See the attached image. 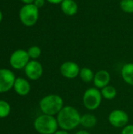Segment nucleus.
Wrapping results in <instances>:
<instances>
[{
    "mask_svg": "<svg viewBox=\"0 0 133 134\" xmlns=\"http://www.w3.org/2000/svg\"><path fill=\"white\" fill-rule=\"evenodd\" d=\"M56 117L60 129L71 131L80 126L82 115L74 106L66 105Z\"/></svg>",
    "mask_w": 133,
    "mask_h": 134,
    "instance_id": "nucleus-1",
    "label": "nucleus"
},
{
    "mask_svg": "<svg viewBox=\"0 0 133 134\" xmlns=\"http://www.w3.org/2000/svg\"><path fill=\"white\" fill-rule=\"evenodd\" d=\"M38 104L42 114L56 116L64 107V101L62 97L53 93L43 97Z\"/></svg>",
    "mask_w": 133,
    "mask_h": 134,
    "instance_id": "nucleus-2",
    "label": "nucleus"
},
{
    "mask_svg": "<svg viewBox=\"0 0 133 134\" xmlns=\"http://www.w3.org/2000/svg\"><path fill=\"white\" fill-rule=\"evenodd\" d=\"M34 128L39 134H54L59 130L56 117L42 114L34 119Z\"/></svg>",
    "mask_w": 133,
    "mask_h": 134,
    "instance_id": "nucleus-3",
    "label": "nucleus"
},
{
    "mask_svg": "<svg viewBox=\"0 0 133 134\" xmlns=\"http://www.w3.org/2000/svg\"><path fill=\"white\" fill-rule=\"evenodd\" d=\"M103 100V97L100 90L96 87L88 88L83 93L82 103L84 107L89 111L97 110Z\"/></svg>",
    "mask_w": 133,
    "mask_h": 134,
    "instance_id": "nucleus-4",
    "label": "nucleus"
},
{
    "mask_svg": "<svg viewBox=\"0 0 133 134\" xmlns=\"http://www.w3.org/2000/svg\"><path fill=\"white\" fill-rule=\"evenodd\" d=\"M39 17V9L34 4L24 5L19 11L20 22L26 27H33Z\"/></svg>",
    "mask_w": 133,
    "mask_h": 134,
    "instance_id": "nucleus-5",
    "label": "nucleus"
},
{
    "mask_svg": "<svg viewBox=\"0 0 133 134\" xmlns=\"http://www.w3.org/2000/svg\"><path fill=\"white\" fill-rule=\"evenodd\" d=\"M30 60L27 51L22 49L15 50L9 57V64L11 67L16 70L24 69Z\"/></svg>",
    "mask_w": 133,
    "mask_h": 134,
    "instance_id": "nucleus-6",
    "label": "nucleus"
},
{
    "mask_svg": "<svg viewBox=\"0 0 133 134\" xmlns=\"http://www.w3.org/2000/svg\"><path fill=\"white\" fill-rule=\"evenodd\" d=\"M108 122L114 128H123L129 124V117L126 111L122 109H114L108 115Z\"/></svg>",
    "mask_w": 133,
    "mask_h": 134,
    "instance_id": "nucleus-7",
    "label": "nucleus"
},
{
    "mask_svg": "<svg viewBox=\"0 0 133 134\" xmlns=\"http://www.w3.org/2000/svg\"><path fill=\"white\" fill-rule=\"evenodd\" d=\"M15 74L8 68L0 69V93H6L13 88L16 80Z\"/></svg>",
    "mask_w": 133,
    "mask_h": 134,
    "instance_id": "nucleus-8",
    "label": "nucleus"
},
{
    "mask_svg": "<svg viewBox=\"0 0 133 134\" xmlns=\"http://www.w3.org/2000/svg\"><path fill=\"white\" fill-rule=\"evenodd\" d=\"M81 68L74 61H65L60 67V72L61 75L67 79H74L79 76Z\"/></svg>",
    "mask_w": 133,
    "mask_h": 134,
    "instance_id": "nucleus-9",
    "label": "nucleus"
},
{
    "mask_svg": "<svg viewBox=\"0 0 133 134\" xmlns=\"http://www.w3.org/2000/svg\"><path fill=\"white\" fill-rule=\"evenodd\" d=\"M26 76L33 81L38 80L43 74V67L37 60H31L24 68Z\"/></svg>",
    "mask_w": 133,
    "mask_h": 134,
    "instance_id": "nucleus-10",
    "label": "nucleus"
},
{
    "mask_svg": "<svg viewBox=\"0 0 133 134\" xmlns=\"http://www.w3.org/2000/svg\"><path fill=\"white\" fill-rule=\"evenodd\" d=\"M111 74L107 70H100L95 73L93 84L94 87L101 90L108 86L111 82Z\"/></svg>",
    "mask_w": 133,
    "mask_h": 134,
    "instance_id": "nucleus-11",
    "label": "nucleus"
},
{
    "mask_svg": "<svg viewBox=\"0 0 133 134\" xmlns=\"http://www.w3.org/2000/svg\"><path fill=\"white\" fill-rule=\"evenodd\" d=\"M13 89L20 96H27L31 91V85L29 82L22 77H17L15 80Z\"/></svg>",
    "mask_w": 133,
    "mask_h": 134,
    "instance_id": "nucleus-12",
    "label": "nucleus"
},
{
    "mask_svg": "<svg viewBox=\"0 0 133 134\" xmlns=\"http://www.w3.org/2000/svg\"><path fill=\"white\" fill-rule=\"evenodd\" d=\"M60 9L65 15L72 16L78 13V5L74 0H63L60 3Z\"/></svg>",
    "mask_w": 133,
    "mask_h": 134,
    "instance_id": "nucleus-13",
    "label": "nucleus"
},
{
    "mask_svg": "<svg viewBox=\"0 0 133 134\" xmlns=\"http://www.w3.org/2000/svg\"><path fill=\"white\" fill-rule=\"evenodd\" d=\"M121 75L123 81L129 86H133V63L125 64L121 70Z\"/></svg>",
    "mask_w": 133,
    "mask_h": 134,
    "instance_id": "nucleus-14",
    "label": "nucleus"
},
{
    "mask_svg": "<svg viewBox=\"0 0 133 134\" xmlns=\"http://www.w3.org/2000/svg\"><path fill=\"white\" fill-rule=\"evenodd\" d=\"M97 124V118L91 113H85L82 115L80 126H82L85 130L92 129Z\"/></svg>",
    "mask_w": 133,
    "mask_h": 134,
    "instance_id": "nucleus-15",
    "label": "nucleus"
},
{
    "mask_svg": "<svg viewBox=\"0 0 133 134\" xmlns=\"http://www.w3.org/2000/svg\"><path fill=\"white\" fill-rule=\"evenodd\" d=\"M100 92H101L103 99H105L107 100H114L118 95L117 89L111 85H108V86H105L104 88L101 89Z\"/></svg>",
    "mask_w": 133,
    "mask_h": 134,
    "instance_id": "nucleus-16",
    "label": "nucleus"
},
{
    "mask_svg": "<svg viewBox=\"0 0 133 134\" xmlns=\"http://www.w3.org/2000/svg\"><path fill=\"white\" fill-rule=\"evenodd\" d=\"M94 76H95V73L91 68L88 67H84L81 68L80 72H79V78L81 79L82 82L85 83L92 82H93Z\"/></svg>",
    "mask_w": 133,
    "mask_h": 134,
    "instance_id": "nucleus-17",
    "label": "nucleus"
},
{
    "mask_svg": "<svg viewBox=\"0 0 133 134\" xmlns=\"http://www.w3.org/2000/svg\"><path fill=\"white\" fill-rule=\"evenodd\" d=\"M11 111L9 104L3 100H0V119H4L9 116Z\"/></svg>",
    "mask_w": 133,
    "mask_h": 134,
    "instance_id": "nucleus-18",
    "label": "nucleus"
},
{
    "mask_svg": "<svg viewBox=\"0 0 133 134\" xmlns=\"http://www.w3.org/2000/svg\"><path fill=\"white\" fill-rule=\"evenodd\" d=\"M120 8L126 13H133V0H121Z\"/></svg>",
    "mask_w": 133,
    "mask_h": 134,
    "instance_id": "nucleus-19",
    "label": "nucleus"
},
{
    "mask_svg": "<svg viewBox=\"0 0 133 134\" xmlns=\"http://www.w3.org/2000/svg\"><path fill=\"white\" fill-rule=\"evenodd\" d=\"M27 51L30 59L31 60H37L42 54V49L38 46H32Z\"/></svg>",
    "mask_w": 133,
    "mask_h": 134,
    "instance_id": "nucleus-20",
    "label": "nucleus"
},
{
    "mask_svg": "<svg viewBox=\"0 0 133 134\" xmlns=\"http://www.w3.org/2000/svg\"><path fill=\"white\" fill-rule=\"evenodd\" d=\"M121 134H133V124H128L122 129Z\"/></svg>",
    "mask_w": 133,
    "mask_h": 134,
    "instance_id": "nucleus-21",
    "label": "nucleus"
},
{
    "mask_svg": "<svg viewBox=\"0 0 133 134\" xmlns=\"http://www.w3.org/2000/svg\"><path fill=\"white\" fill-rule=\"evenodd\" d=\"M45 1H46V0H34L33 4H34L36 7H38V9H40V8H42V7H43V6L45 5Z\"/></svg>",
    "mask_w": 133,
    "mask_h": 134,
    "instance_id": "nucleus-22",
    "label": "nucleus"
},
{
    "mask_svg": "<svg viewBox=\"0 0 133 134\" xmlns=\"http://www.w3.org/2000/svg\"><path fill=\"white\" fill-rule=\"evenodd\" d=\"M48 2L53 4V5H56V4H60L63 0H46Z\"/></svg>",
    "mask_w": 133,
    "mask_h": 134,
    "instance_id": "nucleus-23",
    "label": "nucleus"
},
{
    "mask_svg": "<svg viewBox=\"0 0 133 134\" xmlns=\"http://www.w3.org/2000/svg\"><path fill=\"white\" fill-rule=\"evenodd\" d=\"M54 134H70V133L67 130H64L60 129V130H58Z\"/></svg>",
    "mask_w": 133,
    "mask_h": 134,
    "instance_id": "nucleus-24",
    "label": "nucleus"
},
{
    "mask_svg": "<svg viewBox=\"0 0 133 134\" xmlns=\"http://www.w3.org/2000/svg\"><path fill=\"white\" fill-rule=\"evenodd\" d=\"M74 134H91L89 131H87L86 130H80L78 131H77Z\"/></svg>",
    "mask_w": 133,
    "mask_h": 134,
    "instance_id": "nucleus-25",
    "label": "nucleus"
},
{
    "mask_svg": "<svg viewBox=\"0 0 133 134\" xmlns=\"http://www.w3.org/2000/svg\"><path fill=\"white\" fill-rule=\"evenodd\" d=\"M24 5H28V4H33L34 0H20Z\"/></svg>",
    "mask_w": 133,
    "mask_h": 134,
    "instance_id": "nucleus-26",
    "label": "nucleus"
},
{
    "mask_svg": "<svg viewBox=\"0 0 133 134\" xmlns=\"http://www.w3.org/2000/svg\"><path fill=\"white\" fill-rule=\"evenodd\" d=\"M2 19H3V13H2V12L0 10V23L2 22Z\"/></svg>",
    "mask_w": 133,
    "mask_h": 134,
    "instance_id": "nucleus-27",
    "label": "nucleus"
}]
</instances>
